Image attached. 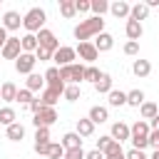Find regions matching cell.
Wrapping results in <instances>:
<instances>
[{
	"mask_svg": "<svg viewBox=\"0 0 159 159\" xmlns=\"http://www.w3.org/2000/svg\"><path fill=\"white\" fill-rule=\"evenodd\" d=\"M99 32H104V20L102 17H87V20H80V25L72 30L75 40L80 42H89V37H97Z\"/></svg>",
	"mask_w": 159,
	"mask_h": 159,
	"instance_id": "cell-1",
	"label": "cell"
},
{
	"mask_svg": "<svg viewBox=\"0 0 159 159\" xmlns=\"http://www.w3.org/2000/svg\"><path fill=\"white\" fill-rule=\"evenodd\" d=\"M149 132H152L149 122H144V119H137V122L132 124V137H129L132 147H134V149H139V152H144V149L149 147Z\"/></svg>",
	"mask_w": 159,
	"mask_h": 159,
	"instance_id": "cell-2",
	"label": "cell"
},
{
	"mask_svg": "<svg viewBox=\"0 0 159 159\" xmlns=\"http://www.w3.org/2000/svg\"><path fill=\"white\" fill-rule=\"evenodd\" d=\"M45 20H47V15H45L42 7H30V10L22 15V27H25L30 35H37V32L45 27Z\"/></svg>",
	"mask_w": 159,
	"mask_h": 159,
	"instance_id": "cell-3",
	"label": "cell"
},
{
	"mask_svg": "<svg viewBox=\"0 0 159 159\" xmlns=\"http://www.w3.org/2000/svg\"><path fill=\"white\" fill-rule=\"evenodd\" d=\"M60 77L65 84H80V82H84V65L75 62V65L60 67Z\"/></svg>",
	"mask_w": 159,
	"mask_h": 159,
	"instance_id": "cell-4",
	"label": "cell"
},
{
	"mask_svg": "<svg viewBox=\"0 0 159 159\" xmlns=\"http://www.w3.org/2000/svg\"><path fill=\"white\" fill-rule=\"evenodd\" d=\"M52 60H55V67H67V65H75V60H77V52H75V47H67V45H62L55 55H52Z\"/></svg>",
	"mask_w": 159,
	"mask_h": 159,
	"instance_id": "cell-5",
	"label": "cell"
},
{
	"mask_svg": "<svg viewBox=\"0 0 159 159\" xmlns=\"http://www.w3.org/2000/svg\"><path fill=\"white\" fill-rule=\"evenodd\" d=\"M55 122H57V109H55V107H45L40 114H32L35 129H40V127H52Z\"/></svg>",
	"mask_w": 159,
	"mask_h": 159,
	"instance_id": "cell-6",
	"label": "cell"
},
{
	"mask_svg": "<svg viewBox=\"0 0 159 159\" xmlns=\"http://www.w3.org/2000/svg\"><path fill=\"white\" fill-rule=\"evenodd\" d=\"M37 42H40V47H45V50H50V52H57V50L62 47L60 40L55 37V32L47 30V27H42V30L37 32Z\"/></svg>",
	"mask_w": 159,
	"mask_h": 159,
	"instance_id": "cell-7",
	"label": "cell"
},
{
	"mask_svg": "<svg viewBox=\"0 0 159 159\" xmlns=\"http://www.w3.org/2000/svg\"><path fill=\"white\" fill-rule=\"evenodd\" d=\"M75 52H77V55H80V60H84L87 65H94V60L99 57V52H97L94 42H80V45L75 47Z\"/></svg>",
	"mask_w": 159,
	"mask_h": 159,
	"instance_id": "cell-8",
	"label": "cell"
},
{
	"mask_svg": "<svg viewBox=\"0 0 159 159\" xmlns=\"http://www.w3.org/2000/svg\"><path fill=\"white\" fill-rule=\"evenodd\" d=\"M35 65H37V57L30 55V52H22V55L15 60V70H17L20 75H32Z\"/></svg>",
	"mask_w": 159,
	"mask_h": 159,
	"instance_id": "cell-9",
	"label": "cell"
},
{
	"mask_svg": "<svg viewBox=\"0 0 159 159\" xmlns=\"http://www.w3.org/2000/svg\"><path fill=\"white\" fill-rule=\"evenodd\" d=\"M45 84L47 87H52V89H60L62 94H65V82H62V77H60V67H47L45 70Z\"/></svg>",
	"mask_w": 159,
	"mask_h": 159,
	"instance_id": "cell-10",
	"label": "cell"
},
{
	"mask_svg": "<svg viewBox=\"0 0 159 159\" xmlns=\"http://www.w3.org/2000/svg\"><path fill=\"white\" fill-rule=\"evenodd\" d=\"M0 52H2V57H5V60H17V57L22 55L20 37H7V42H5V47H2Z\"/></svg>",
	"mask_w": 159,
	"mask_h": 159,
	"instance_id": "cell-11",
	"label": "cell"
},
{
	"mask_svg": "<svg viewBox=\"0 0 159 159\" xmlns=\"http://www.w3.org/2000/svg\"><path fill=\"white\" fill-rule=\"evenodd\" d=\"M109 137L114 139V142H127L129 137H132V127L129 124H124V122H114L112 124V129H109Z\"/></svg>",
	"mask_w": 159,
	"mask_h": 159,
	"instance_id": "cell-12",
	"label": "cell"
},
{
	"mask_svg": "<svg viewBox=\"0 0 159 159\" xmlns=\"http://www.w3.org/2000/svg\"><path fill=\"white\" fill-rule=\"evenodd\" d=\"M20 25H22V17H20V12H17V10H7V12L2 15V27H5L7 32L20 30Z\"/></svg>",
	"mask_w": 159,
	"mask_h": 159,
	"instance_id": "cell-13",
	"label": "cell"
},
{
	"mask_svg": "<svg viewBox=\"0 0 159 159\" xmlns=\"http://www.w3.org/2000/svg\"><path fill=\"white\" fill-rule=\"evenodd\" d=\"M124 32H127V37L132 40V42H139V37L144 35V27H142V22H137V20H127V25H124Z\"/></svg>",
	"mask_w": 159,
	"mask_h": 159,
	"instance_id": "cell-14",
	"label": "cell"
},
{
	"mask_svg": "<svg viewBox=\"0 0 159 159\" xmlns=\"http://www.w3.org/2000/svg\"><path fill=\"white\" fill-rule=\"evenodd\" d=\"M25 87L35 94V92H42L47 84H45V75H37V72H32V75H27V80H25Z\"/></svg>",
	"mask_w": 159,
	"mask_h": 159,
	"instance_id": "cell-15",
	"label": "cell"
},
{
	"mask_svg": "<svg viewBox=\"0 0 159 159\" xmlns=\"http://www.w3.org/2000/svg\"><path fill=\"white\" fill-rule=\"evenodd\" d=\"M87 117H89L94 124H104V122L109 119V109H107V107H102V104H94V107H89Z\"/></svg>",
	"mask_w": 159,
	"mask_h": 159,
	"instance_id": "cell-16",
	"label": "cell"
},
{
	"mask_svg": "<svg viewBox=\"0 0 159 159\" xmlns=\"http://www.w3.org/2000/svg\"><path fill=\"white\" fill-rule=\"evenodd\" d=\"M109 12H112L114 17H127V20H129V12H132V5H129L127 0H114V2L109 5Z\"/></svg>",
	"mask_w": 159,
	"mask_h": 159,
	"instance_id": "cell-17",
	"label": "cell"
},
{
	"mask_svg": "<svg viewBox=\"0 0 159 159\" xmlns=\"http://www.w3.org/2000/svg\"><path fill=\"white\" fill-rule=\"evenodd\" d=\"M94 47H97V52H109V50L114 47V37H112L109 32H99V35L94 37Z\"/></svg>",
	"mask_w": 159,
	"mask_h": 159,
	"instance_id": "cell-18",
	"label": "cell"
},
{
	"mask_svg": "<svg viewBox=\"0 0 159 159\" xmlns=\"http://www.w3.org/2000/svg\"><path fill=\"white\" fill-rule=\"evenodd\" d=\"M112 84H114L112 75H109V72H102V77H99V80H97V84H94V92H97V94H109V92L114 89Z\"/></svg>",
	"mask_w": 159,
	"mask_h": 159,
	"instance_id": "cell-19",
	"label": "cell"
},
{
	"mask_svg": "<svg viewBox=\"0 0 159 159\" xmlns=\"http://www.w3.org/2000/svg\"><path fill=\"white\" fill-rule=\"evenodd\" d=\"M60 97H62V92H60V89H52V87H45V89L40 92V99H42L45 107H55V104L60 102Z\"/></svg>",
	"mask_w": 159,
	"mask_h": 159,
	"instance_id": "cell-20",
	"label": "cell"
},
{
	"mask_svg": "<svg viewBox=\"0 0 159 159\" xmlns=\"http://www.w3.org/2000/svg\"><path fill=\"white\" fill-rule=\"evenodd\" d=\"M82 139H87V137H92L94 134V122L89 119V117H80L77 119V129H75Z\"/></svg>",
	"mask_w": 159,
	"mask_h": 159,
	"instance_id": "cell-21",
	"label": "cell"
},
{
	"mask_svg": "<svg viewBox=\"0 0 159 159\" xmlns=\"http://www.w3.org/2000/svg\"><path fill=\"white\" fill-rule=\"evenodd\" d=\"M132 72H134V77H149L152 75V62L139 57V60L132 62Z\"/></svg>",
	"mask_w": 159,
	"mask_h": 159,
	"instance_id": "cell-22",
	"label": "cell"
},
{
	"mask_svg": "<svg viewBox=\"0 0 159 159\" xmlns=\"http://www.w3.org/2000/svg\"><path fill=\"white\" fill-rule=\"evenodd\" d=\"M17 84L15 82H2L0 84V99H5V102H15L17 99Z\"/></svg>",
	"mask_w": 159,
	"mask_h": 159,
	"instance_id": "cell-23",
	"label": "cell"
},
{
	"mask_svg": "<svg viewBox=\"0 0 159 159\" xmlns=\"http://www.w3.org/2000/svg\"><path fill=\"white\" fill-rule=\"evenodd\" d=\"M20 45H22V52H30V55H35V52H37V47H40L37 35H30V32H25V35L20 37Z\"/></svg>",
	"mask_w": 159,
	"mask_h": 159,
	"instance_id": "cell-24",
	"label": "cell"
},
{
	"mask_svg": "<svg viewBox=\"0 0 159 159\" xmlns=\"http://www.w3.org/2000/svg\"><path fill=\"white\" fill-rule=\"evenodd\" d=\"M5 137H7L10 142H22V139H25V127H22L20 122H15V124L5 127Z\"/></svg>",
	"mask_w": 159,
	"mask_h": 159,
	"instance_id": "cell-25",
	"label": "cell"
},
{
	"mask_svg": "<svg viewBox=\"0 0 159 159\" xmlns=\"http://www.w3.org/2000/svg\"><path fill=\"white\" fill-rule=\"evenodd\" d=\"M62 147H65V152H70V149H80V147H82V137H80L77 132H67V134L62 137Z\"/></svg>",
	"mask_w": 159,
	"mask_h": 159,
	"instance_id": "cell-26",
	"label": "cell"
},
{
	"mask_svg": "<svg viewBox=\"0 0 159 159\" xmlns=\"http://www.w3.org/2000/svg\"><path fill=\"white\" fill-rule=\"evenodd\" d=\"M129 17H132V20H137V22L147 20V17H149V5H147V2H137V5H132Z\"/></svg>",
	"mask_w": 159,
	"mask_h": 159,
	"instance_id": "cell-27",
	"label": "cell"
},
{
	"mask_svg": "<svg viewBox=\"0 0 159 159\" xmlns=\"http://www.w3.org/2000/svg\"><path fill=\"white\" fill-rule=\"evenodd\" d=\"M107 102H109V107H124V104H127V92L112 89V92L107 94Z\"/></svg>",
	"mask_w": 159,
	"mask_h": 159,
	"instance_id": "cell-28",
	"label": "cell"
},
{
	"mask_svg": "<svg viewBox=\"0 0 159 159\" xmlns=\"http://www.w3.org/2000/svg\"><path fill=\"white\" fill-rule=\"evenodd\" d=\"M139 114H142V119H144V122H147V119L152 122V119L159 114V107H157L154 102H144V104L139 107Z\"/></svg>",
	"mask_w": 159,
	"mask_h": 159,
	"instance_id": "cell-29",
	"label": "cell"
},
{
	"mask_svg": "<svg viewBox=\"0 0 159 159\" xmlns=\"http://www.w3.org/2000/svg\"><path fill=\"white\" fill-rule=\"evenodd\" d=\"M60 15H62V17H67V20H72V17L77 15L75 0H60Z\"/></svg>",
	"mask_w": 159,
	"mask_h": 159,
	"instance_id": "cell-30",
	"label": "cell"
},
{
	"mask_svg": "<svg viewBox=\"0 0 159 159\" xmlns=\"http://www.w3.org/2000/svg\"><path fill=\"white\" fill-rule=\"evenodd\" d=\"M147 99H144V92L142 89H129L127 92V104L129 107H142Z\"/></svg>",
	"mask_w": 159,
	"mask_h": 159,
	"instance_id": "cell-31",
	"label": "cell"
},
{
	"mask_svg": "<svg viewBox=\"0 0 159 159\" xmlns=\"http://www.w3.org/2000/svg\"><path fill=\"white\" fill-rule=\"evenodd\" d=\"M15 122H17V112H15L12 107H2V109H0V124L10 127V124H15Z\"/></svg>",
	"mask_w": 159,
	"mask_h": 159,
	"instance_id": "cell-32",
	"label": "cell"
},
{
	"mask_svg": "<svg viewBox=\"0 0 159 159\" xmlns=\"http://www.w3.org/2000/svg\"><path fill=\"white\" fill-rule=\"evenodd\" d=\"M67 102H77L80 97H82V89H80V84H67L65 87V94H62Z\"/></svg>",
	"mask_w": 159,
	"mask_h": 159,
	"instance_id": "cell-33",
	"label": "cell"
},
{
	"mask_svg": "<svg viewBox=\"0 0 159 159\" xmlns=\"http://www.w3.org/2000/svg\"><path fill=\"white\" fill-rule=\"evenodd\" d=\"M47 159H65V147H62V142H50Z\"/></svg>",
	"mask_w": 159,
	"mask_h": 159,
	"instance_id": "cell-34",
	"label": "cell"
},
{
	"mask_svg": "<svg viewBox=\"0 0 159 159\" xmlns=\"http://www.w3.org/2000/svg\"><path fill=\"white\" fill-rule=\"evenodd\" d=\"M92 12H94V17H102L104 12H109V2L107 0H92Z\"/></svg>",
	"mask_w": 159,
	"mask_h": 159,
	"instance_id": "cell-35",
	"label": "cell"
},
{
	"mask_svg": "<svg viewBox=\"0 0 159 159\" xmlns=\"http://www.w3.org/2000/svg\"><path fill=\"white\" fill-rule=\"evenodd\" d=\"M102 77V72L94 67V65H87L84 67V82H92V84H97V80Z\"/></svg>",
	"mask_w": 159,
	"mask_h": 159,
	"instance_id": "cell-36",
	"label": "cell"
},
{
	"mask_svg": "<svg viewBox=\"0 0 159 159\" xmlns=\"http://www.w3.org/2000/svg\"><path fill=\"white\" fill-rule=\"evenodd\" d=\"M32 99H35V94H32V92H30L27 87H22V89L17 92V99H15V102H20V104L30 107V104H32Z\"/></svg>",
	"mask_w": 159,
	"mask_h": 159,
	"instance_id": "cell-37",
	"label": "cell"
},
{
	"mask_svg": "<svg viewBox=\"0 0 159 159\" xmlns=\"http://www.w3.org/2000/svg\"><path fill=\"white\" fill-rule=\"evenodd\" d=\"M35 144H50V127L35 129Z\"/></svg>",
	"mask_w": 159,
	"mask_h": 159,
	"instance_id": "cell-38",
	"label": "cell"
},
{
	"mask_svg": "<svg viewBox=\"0 0 159 159\" xmlns=\"http://www.w3.org/2000/svg\"><path fill=\"white\" fill-rule=\"evenodd\" d=\"M124 55H129V57H137V55H139V42H132V40H127V42H124Z\"/></svg>",
	"mask_w": 159,
	"mask_h": 159,
	"instance_id": "cell-39",
	"label": "cell"
},
{
	"mask_svg": "<svg viewBox=\"0 0 159 159\" xmlns=\"http://www.w3.org/2000/svg\"><path fill=\"white\" fill-rule=\"evenodd\" d=\"M77 12H92V0H75Z\"/></svg>",
	"mask_w": 159,
	"mask_h": 159,
	"instance_id": "cell-40",
	"label": "cell"
},
{
	"mask_svg": "<svg viewBox=\"0 0 159 159\" xmlns=\"http://www.w3.org/2000/svg\"><path fill=\"white\" fill-rule=\"evenodd\" d=\"M87 157V152L80 147V149H70V152H65V159H84Z\"/></svg>",
	"mask_w": 159,
	"mask_h": 159,
	"instance_id": "cell-41",
	"label": "cell"
},
{
	"mask_svg": "<svg viewBox=\"0 0 159 159\" xmlns=\"http://www.w3.org/2000/svg\"><path fill=\"white\" fill-rule=\"evenodd\" d=\"M52 55H55V52H50V50H45V47H37V52H35V57H37L40 62H47V60H52Z\"/></svg>",
	"mask_w": 159,
	"mask_h": 159,
	"instance_id": "cell-42",
	"label": "cell"
},
{
	"mask_svg": "<svg viewBox=\"0 0 159 159\" xmlns=\"http://www.w3.org/2000/svg\"><path fill=\"white\" fill-rule=\"evenodd\" d=\"M27 109H30L32 114H40V112L45 109V104H42V99H40V97H35V99H32V104H30Z\"/></svg>",
	"mask_w": 159,
	"mask_h": 159,
	"instance_id": "cell-43",
	"label": "cell"
},
{
	"mask_svg": "<svg viewBox=\"0 0 159 159\" xmlns=\"http://www.w3.org/2000/svg\"><path fill=\"white\" fill-rule=\"evenodd\" d=\"M124 154H127V159H149L144 152H139V149H134V147H132L129 152H124Z\"/></svg>",
	"mask_w": 159,
	"mask_h": 159,
	"instance_id": "cell-44",
	"label": "cell"
},
{
	"mask_svg": "<svg viewBox=\"0 0 159 159\" xmlns=\"http://www.w3.org/2000/svg\"><path fill=\"white\" fill-rule=\"evenodd\" d=\"M32 149H35V154H40V157H47L50 144H32Z\"/></svg>",
	"mask_w": 159,
	"mask_h": 159,
	"instance_id": "cell-45",
	"label": "cell"
},
{
	"mask_svg": "<svg viewBox=\"0 0 159 159\" xmlns=\"http://www.w3.org/2000/svg\"><path fill=\"white\" fill-rule=\"evenodd\" d=\"M149 147L159 149V132H157V129H152V132H149Z\"/></svg>",
	"mask_w": 159,
	"mask_h": 159,
	"instance_id": "cell-46",
	"label": "cell"
},
{
	"mask_svg": "<svg viewBox=\"0 0 159 159\" xmlns=\"http://www.w3.org/2000/svg\"><path fill=\"white\" fill-rule=\"evenodd\" d=\"M84 159H104V154L99 152V149H92V152H87V157Z\"/></svg>",
	"mask_w": 159,
	"mask_h": 159,
	"instance_id": "cell-47",
	"label": "cell"
},
{
	"mask_svg": "<svg viewBox=\"0 0 159 159\" xmlns=\"http://www.w3.org/2000/svg\"><path fill=\"white\" fill-rule=\"evenodd\" d=\"M7 37H10V35H7V30H5L2 25H0V50L5 47V42H7Z\"/></svg>",
	"mask_w": 159,
	"mask_h": 159,
	"instance_id": "cell-48",
	"label": "cell"
},
{
	"mask_svg": "<svg viewBox=\"0 0 159 159\" xmlns=\"http://www.w3.org/2000/svg\"><path fill=\"white\" fill-rule=\"evenodd\" d=\"M104 159H127V154H124V152H117V154H109V157H104Z\"/></svg>",
	"mask_w": 159,
	"mask_h": 159,
	"instance_id": "cell-49",
	"label": "cell"
},
{
	"mask_svg": "<svg viewBox=\"0 0 159 159\" xmlns=\"http://www.w3.org/2000/svg\"><path fill=\"white\" fill-rule=\"evenodd\" d=\"M149 127H152V129H157V132H159V114H157V117H154V119H152V122H149Z\"/></svg>",
	"mask_w": 159,
	"mask_h": 159,
	"instance_id": "cell-50",
	"label": "cell"
},
{
	"mask_svg": "<svg viewBox=\"0 0 159 159\" xmlns=\"http://www.w3.org/2000/svg\"><path fill=\"white\" fill-rule=\"evenodd\" d=\"M149 159H159V149H154V154H152Z\"/></svg>",
	"mask_w": 159,
	"mask_h": 159,
	"instance_id": "cell-51",
	"label": "cell"
}]
</instances>
